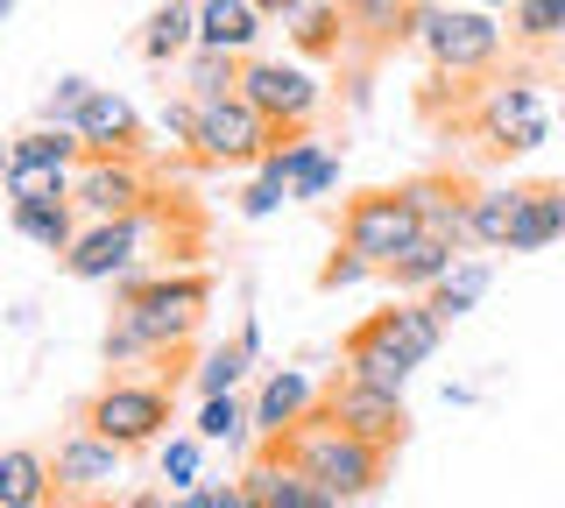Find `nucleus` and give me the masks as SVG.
I'll list each match as a JSON object with an SVG mask.
<instances>
[{
	"mask_svg": "<svg viewBox=\"0 0 565 508\" xmlns=\"http://www.w3.org/2000/svg\"><path fill=\"white\" fill-rule=\"evenodd\" d=\"M114 304L141 325V339L156 346V360H170L199 339V325L212 311V275L205 269H128L114 283Z\"/></svg>",
	"mask_w": 565,
	"mask_h": 508,
	"instance_id": "obj_1",
	"label": "nucleus"
},
{
	"mask_svg": "<svg viewBox=\"0 0 565 508\" xmlns=\"http://www.w3.org/2000/svg\"><path fill=\"white\" fill-rule=\"evenodd\" d=\"M269 452H282L290 466H305L326 495H340L347 508L353 501H367L375 487L388 480V452L382 445H367V437H353V431H340L326 410H311L297 431H282V437H262Z\"/></svg>",
	"mask_w": 565,
	"mask_h": 508,
	"instance_id": "obj_2",
	"label": "nucleus"
},
{
	"mask_svg": "<svg viewBox=\"0 0 565 508\" xmlns=\"http://www.w3.org/2000/svg\"><path fill=\"white\" fill-rule=\"evenodd\" d=\"M411 43L431 57L438 78H494L509 50V29L494 8H473V0H411Z\"/></svg>",
	"mask_w": 565,
	"mask_h": 508,
	"instance_id": "obj_3",
	"label": "nucleus"
},
{
	"mask_svg": "<svg viewBox=\"0 0 565 508\" xmlns=\"http://www.w3.org/2000/svg\"><path fill=\"white\" fill-rule=\"evenodd\" d=\"M78 424H85V431H99V437H114L120 452H149V445H163L170 424H177V381H135V375H114L106 389L85 396Z\"/></svg>",
	"mask_w": 565,
	"mask_h": 508,
	"instance_id": "obj_4",
	"label": "nucleus"
},
{
	"mask_svg": "<svg viewBox=\"0 0 565 508\" xmlns=\"http://www.w3.org/2000/svg\"><path fill=\"white\" fill-rule=\"evenodd\" d=\"M459 128L481 142V155H530L552 134V107H544V93L530 78H481Z\"/></svg>",
	"mask_w": 565,
	"mask_h": 508,
	"instance_id": "obj_5",
	"label": "nucleus"
},
{
	"mask_svg": "<svg viewBox=\"0 0 565 508\" xmlns=\"http://www.w3.org/2000/svg\"><path fill=\"white\" fill-rule=\"evenodd\" d=\"M340 240L353 255H367L375 269H388L411 240H424V219L411 205V191L403 184H382V191H353L347 213H340Z\"/></svg>",
	"mask_w": 565,
	"mask_h": 508,
	"instance_id": "obj_6",
	"label": "nucleus"
},
{
	"mask_svg": "<svg viewBox=\"0 0 565 508\" xmlns=\"http://www.w3.org/2000/svg\"><path fill=\"white\" fill-rule=\"evenodd\" d=\"M282 142V128L255 107L247 93H226V99H205L199 107V163H220V170H241V163H262Z\"/></svg>",
	"mask_w": 565,
	"mask_h": 508,
	"instance_id": "obj_7",
	"label": "nucleus"
},
{
	"mask_svg": "<svg viewBox=\"0 0 565 508\" xmlns=\"http://www.w3.org/2000/svg\"><path fill=\"white\" fill-rule=\"evenodd\" d=\"M135 452H120L114 437L99 431H71L57 452H50V480H57V508H114V480L128 473Z\"/></svg>",
	"mask_w": 565,
	"mask_h": 508,
	"instance_id": "obj_8",
	"label": "nucleus"
},
{
	"mask_svg": "<svg viewBox=\"0 0 565 508\" xmlns=\"http://www.w3.org/2000/svg\"><path fill=\"white\" fill-rule=\"evenodd\" d=\"M149 205L141 213H120V219H93L64 255V275L78 283H120L128 269H141V248H149Z\"/></svg>",
	"mask_w": 565,
	"mask_h": 508,
	"instance_id": "obj_9",
	"label": "nucleus"
},
{
	"mask_svg": "<svg viewBox=\"0 0 565 508\" xmlns=\"http://www.w3.org/2000/svg\"><path fill=\"white\" fill-rule=\"evenodd\" d=\"M241 93L255 99V107L269 114L282 134L311 128V120H318V107H326V85L311 78V64H282V57H247V72H241Z\"/></svg>",
	"mask_w": 565,
	"mask_h": 508,
	"instance_id": "obj_10",
	"label": "nucleus"
},
{
	"mask_svg": "<svg viewBox=\"0 0 565 508\" xmlns=\"http://www.w3.org/2000/svg\"><path fill=\"white\" fill-rule=\"evenodd\" d=\"M71 198H78L85 219H120V213H141L156 205V184L141 170V155H85L71 170Z\"/></svg>",
	"mask_w": 565,
	"mask_h": 508,
	"instance_id": "obj_11",
	"label": "nucleus"
},
{
	"mask_svg": "<svg viewBox=\"0 0 565 508\" xmlns=\"http://www.w3.org/2000/svg\"><path fill=\"white\" fill-rule=\"evenodd\" d=\"M318 410L332 417L340 431L353 437H367V445H382V452H396L403 437H411V410H403V396H382V389H367V381H332L326 396H318Z\"/></svg>",
	"mask_w": 565,
	"mask_h": 508,
	"instance_id": "obj_12",
	"label": "nucleus"
},
{
	"mask_svg": "<svg viewBox=\"0 0 565 508\" xmlns=\"http://www.w3.org/2000/svg\"><path fill=\"white\" fill-rule=\"evenodd\" d=\"M71 128H78L85 155H141V114H135V99L114 93V85H93L85 107L71 114Z\"/></svg>",
	"mask_w": 565,
	"mask_h": 508,
	"instance_id": "obj_13",
	"label": "nucleus"
},
{
	"mask_svg": "<svg viewBox=\"0 0 565 508\" xmlns=\"http://www.w3.org/2000/svg\"><path fill=\"white\" fill-rule=\"evenodd\" d=\"M241 495H247V508H347L340 495H326L305 466H290L269 445H262V460L241 473Z\"/></svg>",
	"mask_w": 565,
	"mask_h": 508,
	"instance_id": "obj_14",
	"label": "nucleus"
},
{
	"mask_svg": "<svg viewBox=\"0 0 565 508\" xmlns=\"http://www.w3.org/2000/svg\"><path fill=\"white\" fill-rule=\"evenodd\" d=\"M340 360H347V367H340L347 381H367V389H382V396H403V389H411V375H417V360L403 354L396 339H382V332L367 325V318L347 332Z\"/></svg>",
	"mask_w": 565,
	"mask_h": 508,
	"instance_id": "obj_15",
	"label": "nucleus"
},
{
	"mask_svg": "<svg viewBox=\"0 0 565 508\" xmlns=\"http://www.w3.org/2000/svg\"><path fill=\"white\" fill-rule=\"evenodd\" d=\"M318 396H326V389H318L305 367H276V375L262 381V396H255V431H262V437L297 431V424L318 410Z\"/></svg>",
	"mask_w": 565,
	"mask_h": 508,
	"instance_id": "obj_16",
	"label": "nucleus"
},
{
	"mask_svg": "<svg viewBox=\"0 0 565 508\" xmlns=\"http://www.w3.org/2000/svg\"><path fill=\"white\" fill-rule=\"evenodd\" d=\"M403 191H411L424 234L452 240V248H473V226H467V198H473V191L459 184V177H417V184H403Z\"/></svg>",
	"mask_w": 565,
	"mask_h": 508,
	"instance_id": "obj_17",
	"label": "nucleus"
},
{
	"mask_svg": "<svg viewBox=\"0 0 565 508\" xmlns=\"http://www.w3.org/2000/svg\"><path fill=\"white\" fill-rule=\"evenodd\" d=\"M367 325H375L382 339H396V346H403V354H411L417 367L431 360L438 346H446V318H438V311L424 304V296H396V304H388V311H375Z\"/></svg>",
	"mask_w": 565,
	"mask_h": 508,
	"instance_id": "obj_18",
	"label": "nucleus"
},
{
	"mask_svg": "<svg viewBox=\"0 0 565 508\" xmlns=\"http://www.w3.org/2000/svg\"><path fill=\"white\" fill-rule=\"evenodd\" d=\"M459 255H467V248H452V240L424 234V240H411V248L388 261L382 275H388V290H396V296H431V290L452 275V261H459Z\"/></svg>",
	"mask_w": 565,
	"mask_h": 508,
	"instance_id": "obj_19",
	"label": "nucleus"
},
{
	"mask_svg": "<svg viewBox=\"0 0 565 508\" xmlns=\"http://www.w3.org/2000/svg\"><path fill=\"white\" fill-rule=\"evenodd\" d=\"M0 508H57L50 452H35V445H8V452H0Z\"/></svg>",
	"mask_w": 565,
	"mask_h": 508,
	"instance_id": "obj_20",
	"label": "nucleus"
},
{
	"mask_svg": "<svg viewBox=\"0 0 565 508\" xmlns=\"http://www.w3.org/2000/svg\"><path fill=\"white\" fill-rule=\"evenodd\" d=\"M14 234L35 240L43 255H71V240L85 234L78 226V198H29V205H8Z\"/></svg>",
	"mask_w": 565,
	"mask_h": 508,
	"instance_id": "obj_21",
	"label": "nucleus"
},
{
	"mask_svg": "<svg viewBox=\"0 0 565 508\" xmlns=\"http://www.w3.org/2000/svg\"><path fill=\"white\" fill-rule=\"evenodd\" d=\"M565 240V184H523V213L516 234H509V255H537Z\"/></svg>",
	"mask_w": 565,
	"mask_h": 508,
	"instance_id": "obj_22",
	"label": "nucleus"
},
{
	"mask_svg": "<svg viewBox=\"0 0 565 508\" xmlns=\"http://www.w3.org/2000/svg\"><path fill=\"white\" fill-rule=\"evenodd\" d=\"M199 50V0H163L141 29V57L149 64H184Z\"/></svg>",
	"mask_w": 565,
	"mask_h": 508,
	"instance_id": "obj_23",
	"label": "nucleus"
},
{
	"mask_svg": "<svg viewBox=\"0 0 565 508\" xmlns=\"http://www.w3.org/2000/svg\"><path fill=\"white\" fill-rule=\"evenodd\" d=\"M502 29H509V50H530V57H565V0H516Z\"/></svg>",
	"mask_w": 565,
	"mask_h": 508,
	"instance_id": "obj_24",
	"label": "nucleus"
},
{
	"mask_svg": "<svg viewBox=\"0 0 565 508\" xmlns=\"http://www.w3.org/2000/svg\"><path fill=\"white\" fill-rule=\"evenodd\" d=\"M347 36L367 50H403L411 43V0H340Z\"/></svg>",
	"mask_w": 565,
	"mask_h": 508,
	"instance_id": "obj_25",
	"label": "nucleus"
},
{
	"mask_svg": "<svg viewBox=\"0 0 565 508\" xmlns=\"http://www.w3.org/2000/svg\"><path fill=\"white\" fill-rule=\"evenodd\" d=\"M516 213H523V184H488L467 198V226H473V248H494L509 255V234H516Z\"/></svg>",
	"mask_w": 565,
	"mask_h": 508,
	"instance_id": "obj_26",
	"label": "nucleus"
},
{
	"mask_svg": "<svg viewBox=\"0 0 565 508\" xmlns=\"http://www.w3.org/2000/svg\"><path fill=\"white\" fill-rule=\"evenodd\" d=\"M241 72H247L241 50H212V43H199V50L184 57V93L199 99V107H205V99H226V93H241Z\"/></svg>",
	"mask_w": 565,
	"mask_h": 508,
	"instance_id": "obj_27",
	"label": "nucleus"
},
{
	"mask_svg": "<svg viewBox=\"0 0 565 508\" xmlns=\"http://www.w3.org/2000/svg\"><path fill=\"white\" fill-rule=\"evenodd\" d=\"M488 283H494V269H488V261H467V255H459V261H452V275H446V283H438L431 296H424V304H431L446 325H459L467 311H481Z\"/></svg>",
	"mask_w": 565,
	"mask_h": 508,
	"instance_id": "obj_28",
	"label": "nucleus"
},
{
	"mask_svg": "<svg viewBox=\"0 0 565 508\" xmlns=\"http://www.w3.org/2000/svg\"><path fill=\"white\" fill-rule=\"evenodd\" d=\"M290 43H297V57H340V50L353 43V36H347L340 0H311V8L290 22Z\"/></svg>",
	"mask_w": 565,
	"mask_h": 508,
	"instance_id": "obj_29",
	"label": "nucleus"
},
{
	"mask_svg": "<svg viewBox=\"0 0 565 508\" xmlns=\"http://www.w3.org/2000/svg\"><path fill=\"white\" fill-rule=\"evenodd\" d=\"M14 155H29V163H57V170H78V163H85V142H78V128H64V120H35V128L14 134Z\"/></svg>",
	"mask_w": 565,
	"mask_h": 508,
	"instance_id": "obj_30",
	"label": "nucleus"
},
{
	"mask_svg": "<svg viewBox=\"0 0 565 508\" xmlns=\"http://www.w3.org/2000/svg\"><path fill=\"white\" fill-rule=\"evenodd\" d=\"M0 198H8V205H29V198H71V170L14 155V163H8V177H0Z\"/></svg>",
	"mask_w": 565,
	"mask_h": 508,
	"instance_id": "obj_31",
	"label": "nucleus"
},
{
	"mask_svg": "<svg viewBox=\"0 0 565 508\" xmlns=\"http://www.w3.org/2000/svg\"><path fill=\"white\" fill-rule=\"evenodd\" d=\"M255 431V410L226 389V396H205V410H199V437L205 445H241V437Z\"/></svg>",
	"mask_w": 565,
	"mask_h": 508,
	"instance_id": "obj_32",
	"label": "nucleus"
},
{
	"mask_svg": "<svg viewBox=\"0 0 565 508\" xmlns=\"http://www.w3.org/2000/svg\"><path fill=\"white\" fill-rule=\"evenodd\" d=\"M163 480L170 495H184V487H205V437H163Z\"/></svg>",
	"mask_w": 565,
	"mask_h": 508,
	"instance_id": "obj_33",
	"label": "nucleus"
},
{
	"mask_svg": "<svg viewBox=\"0 0 565 508\" xmlns=\"http://www.w3.org/2000/svg\"><path fill=\"white\" fill-rule=\"evenodd\" d=\"M247 367H255V354H247L241 339H226V346H212V354L199 360V389L205 396H226V389H241Z\"/></svg>",
	"mask_w": 565,
	"mask_h": 508,
	"instance_id": "obj_34",
	"label": "nucleus"
},
{
	"mask_svg": "<svg viewBox=\"0 0 565 508\" xmlns=\"http://www.w3.org/2000/svg\"><path fill=\"white\" fill-rule=\"evenodd\" d=\"M99 346H106V367H141V360H156V346L141 339V325H135L120 304H114V325H106Z\"/></svg>",
	"mask_w": 565,
	"mask_h": 508,
	"instance_id": "obj_35",
	"label": "nucleus"
},
{
	"mask_svg": "<svg viewBox=\"0 0 565 508\" xmlns=\"http://www.w3.org/2000/svg\"><path fill=\"white\" fill-rule=\"evenodd\" d=\"M367 275H382V269H375V261H367V255H353L347 240H340V248L326 255V269H318V290L332 296V290H353V283H367Z\"/></svg>",
	"mask_w": 565,
	"mask_h": 508,
	"instance_id": "obj_36",
	"label": "nucleus"
},
{
	"mask_svg": "<svg viewBox=\"0 0 565 508\" xmlns=\"http://www.w3.org/2000/svg\"><path fill=\"white\" fill-rule=\"evenodd\" d=\"M282 205H297V198H290V184L269 177V170H255V184L241 191V219H269V213H282Z\"/></svg>",
	"mask_w": 565,
	"mask_h": 508,
	"instance_id": "obj_37",
	"label": "nucleus"
},
{
	"mask_svg": "<svg viewBox=\"0 0 565 508\" xmlns=\"http://www.w3.org/2000/svg\"><path fill=\"white\" fill-rule=\"evenodd\" d=\"M163 134H170V149H199V99L191 93L163 99Z\"/></svg>",
	"mask_w": 565,
	"mask_h": 508,
	"instance_id": "obj_38",
	"label": "nucleus"
},
{
	"mask_svg": "<svg viewBox=\"0 0 565 508\" xmlns=\"http://www.w3.org/2000/svg\"><path fill=\"white\" fill-rule=\"evenodd\" d=\"M85 93H93V78H78V72L57 78V85H50V99H43V120H64V128H71V114L85 107Z\"/></svg>",
	"mask_w": 565,
	"mask_h": 508,
	"instance_id": "obj_39",
	"label": "nucleus"
},
{
	"mask_svg": "<svg viewBox=\"0 0 565 508\" xmlns=\"http://www.w3.org/2000/svg\"><path fill=\"white\" fill-rule=\"evenodd\" d=\"M114 508H170V487H135V495H120Z\"/></svg>",
	"mask_w": 565,
	"mask_h": 508,
	"instance_id": "obj_40",
	"label": "nucleus"
},
{
	"mask_svg": "<svg viewBox=\"0 0 565 508\" xmlns=\"http://www.w3.org/2000/svg\"><path fill=\"white\" fill-rule=\"evenodd\" d=\"M205 508H247L241 480H226V487H212V480H205Z\"/></svg>",
	"mask_w": 565,
	"mask_h": 508,
	"instance_id": "obj_41",
	"label": "nucleus"
},
{
	"mask_svg": "<svg viewBox=\"0 0 565 508\" xmlns=\"http://www.w3.org/2000/svg\"><path fill=\"white\" fill-rule=\"evenodd\" d=\"M255 8H262V14H269V22H297V14H305V8H311V0H255Z\"/></svg>",
	"mask_w": 565,
	"mask_h": 508,
	"instance_id": "obj_42",
	"label": "nucleus"
},
{
	"mask_svg": "<svg viewBox=\"0 0 565 508\" xmlns=\"http://www.w3.org/2000/svg\"><path fill=\"white\" fill-rule=\"evenodd\" d=\"M170 508H205V487H184V495H170Z\"/></svg>",
	"mask_w": 565,
	"mask_h": 508,
	"instance_id": "obj_43",
	"label": "nucleus"
},
{
	"mask_svg": "<svg viewBox=\"0 0 565 508\" xmlns=\"http://www.w3.org/2000/svg\"><path fill=\"white\" fill-rule=\"evenodd\" d=\"M473 8H494V14H509V8H516V0H473Z\"/></svg>",
	"mask_w": 565,
	"mask_h": 508,
	"instance_id": "obj_44",
	"label": "nucleus"
},
{
	"mask_svg": "<svg viewBox=\"0 0 565 508\" xmlns=\"http://www.w3.org/2000/svg\"><path fill=\"white\" fill-rule=\"evenodd\" d=\"M8 163H14V142H0V177H8Z\"/></svg>",
	"mask_w": 565,
	"mask_h": 508,
	"instance_id": "obj_45",
	"label": "nucleus"
},
{
	"mask_svg": "<svg viewBox=\"0 0 565 508\" xmlns=\"http://www.w3.org/2000/svg\"><path fill=\"white\" fill-rule=\"evenodd\" d=\"M8 14H14V0H0V29H8Z\"/></svg>",
	"mask_w": 565,
	"mask_h": 508,
	"instance_id": "obj_46",
	"label": "nucleus"
}]
</instances>
